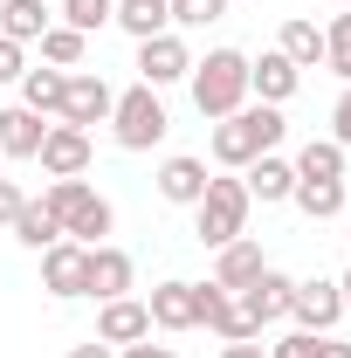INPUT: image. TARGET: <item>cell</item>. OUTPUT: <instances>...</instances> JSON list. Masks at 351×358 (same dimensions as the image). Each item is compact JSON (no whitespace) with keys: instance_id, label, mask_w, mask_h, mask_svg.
I'll return each instance as SVG.
<instances>
[{"instance_id":"obj_1","label":"cell","mask_w":351,"mask_h":358,"mask_svg":"<svg viewBox=\"0 0 351 358\" xmlns=\"http://www.w3.org/2000/svg\"><path fill=\"white\" fill-rule=\"evenodd\" d=\"M282 110L275 103H241L234 117H220L214 124V166H227V173H248L262 152H275L282 145Z\"/></svg>"},{"instance_id":"obj_2","label":"cell","mask_w":351,"mask_h":358,"mask_svg":"<svg viewBox=\"0 0 351 358\" xmlns=\"http://www.w3.org/2000/svg\"><path fill=\"white\" fill-rule=\"evenodd\" d=\"M186 90H193V110L200 117H234L241 103H248V55L241 48H207L200 62H193V76H186Z\"/></svg>"},{"instance_id":"obj_3","label":"cell","mask_w":351,"mask_h":358,"mask_svg":"<svg viewBox=\"0 0 351 358\" xmlns=\"http://www.w3.org/2000/svg\"><path fill=\"white\" fill-rule=\"evenodd\" d=\"M166 131H173V117H166V103H159L152 83L117 90V103H110V138H117V152H152V145H166Z\"/></svg>"},{"instance_id":"obj_4","label":"cell","mask_w":351,"mask_h":358,"mask_svg":"<svg viewBox=\"0 0 351 358\" xmlns=\"http://www.w3.org/2000/svg\"><path fill=\"white\" fill-rule=\"evenodd\" d=\"M248 186L241 179H207V193H200V207H193V234H200V248H227L234 234H248Z\"/></svg>"},{"instance_id":"obj_5","label":"cell","mask_w":351,"mask_h":358,"mask_svg":"<svg viewBox=\"0 0 351 358\" xmlns=\"http://www.w3.org/2000/svg\"><path fill=\"white\" fill-rule=\"evenodd\" d=\"M110 103H117V90L103 83L96 69H69V83H62V124H76V131H89V124H110Z\"/></svg>"},{"instance_id":"obj_6","label":"cell","mask_w":351,"mask_h":358,"mask_svg":"<svg viewBox=\"0 0 351 358\" xmlns=\"http://www.w3.org/2000/svg\"><path fill=\"white\" fill-rule=\"evenodd\" d=\"M193 76V48H186V35L179 28H166V35H152V42H138V83L152 90H173Z\"/></svg>"},{"instance_id":"obj_7","label":"cell","mask_w":351,"mask_h":358,"mask_svg":"<svg viewBox=\"0 0 351 358\" xmlns=\"http://www.w3.org/2000/svg\"><path fill=\"white\" fill-rule=\"evenodd\" d=\"M89 159H96V145H89V131H76V124H48L42 131V152H35V166H42L48 179H83Z\"/></svg>"},{"instance_id":"obj_8","label":"cell","mask_w":351,"mask_h":358,"mask_svg":"<svg viewBox=\"0 0 351 358\" xmlns=\"http://www.w3.org/2000/svg\"><path fill=\"white\" fill-rule=\"evenodd\" d=\"M42 289L48 296H62V303H76V296H89V248L83 241H55V248H42Z\"/></svg>"},{"instance_id":"obj_9","label":"cell","mask_w":351,"mask_h":358,"mask_svg":"<svg viewBox=\"0 0 351 358\" xmlns=\"http://www.w3.org/2000/svg\"><path fill=\"white\" fill-rule=\"evenodd\" d=\"M289 317H296V331H310V338L338 331V324H345V296H338V282H324V275L296 282V296H289Z\"/></svg>"},{"instance_id":"obj_10","label":"cell","mask_w":351,"mask_h":358,"mask_svg":"<svg viewBox=\"0 0 351 358\" xmlns=\"http://www.w3.org/2000/svg\"><path fill=\"white\" fill-rule=\"evenodd\" d=\"M145 310H152V331H200V282H179V275L159 282Z\"/></svg>"},{"instance_id":"obj_11","label":"cell","mask_w":351,"mask_h":358,"mask_svg":"<svg viewBox=\"0 0 351 358\" xmlns=\"http://www.w3.org/2000/svg\"><path fill=\"white\" fill-rule=\"evenodd\" d=\"M296 83H303V69L282 55V48H268V55H248V96H262V103H289L296 96Z\"/></svg>"},{"instance_id":"obj_12","label":"cell","mask_w":351,"mask_h":358,"mask_svg":"<svg viewBox=\"0 0 351 358\" xmlns=\"http://www.w3.org/2000/svg\"><path fill=\"white\" fill-rule=\"evenodd\" d=\"M289 296H296V275H282V268H262V275L241 289V310H248V324L262 331V324H275V317H289Z\"/></svg>"},{"instance_id":"obj_13","label":"cell","mask_w":351,"mask_h":358,"mask_svg":"<svg viewBox=\"0 0 351 358\" xmlns=\"http://www.w3.org/2000/svg\"><path fill=\"white\" fill-rule=\"evenodd\" d=\"M96 338L103 345H138V338H152V310H145V296H110L103 310H96Z\"/></svg>"},{"instance_id":"obj_14","label":"cell","mask_w":351,"mask_h":358,"mask_svg":"<svg viewBox=\"0 0 351 358\" xmlns=\"http://www.w3.org/2000/svg\"><path fill=\"white\" fill-rule=\"evenodd\" d=\"M214 255H220V262H214V282L227 289V296H241V289H248V282L268 268L262 241H248V234H234V241H227V248H214Z\"/></svg>"},{"instance_id":"obj_15","label":"cell","mask_w":351,"mask_h":358,"mask_svg":"<svg viewBox=\"0 0 351 358\" xmlns=\"http://www.w3.org/2000/svg\"><path fill=\"white\" fill-rule=\"evenodd\" d=\"M207 159H193V152H173L166 166H159V200H173V207H200V193H207Z\"/></svg>"},{"instance_id":"obj_16","label":"cell","mask_w":351,"mask_h":358,"mask_svg":"<svg viewBox=\"0 0 351 358\" xmlns=\"http://www.w3.org/2000/svg\"><path fill=\"white\" fill-rule=\"evenodd\" d=\"M110 227H117V207H110L96 186H83V193H76V207L62 214V234H69V241H83V248H96Z\"/></svg>"},{"instance_id":"obj_17","label":"cell","mask_w":351,"mask_h":358,"mask_svg":"<svg viewBox=\"0 0 351 358\" xmlns=\"http://www.w3.org/2000/svg\"><path fill=\"white\" fill-rule=\"evenodd\" d=\"M131 255H124V248H110V241H96V248H89V296H96V303H110V296H131Z\"/></svg>"},{"instance_id":"obj_18","label":"cell","mask_w":351,"mask_h":358,"mask_svg":"<svg viewBox=\"0 0 351 358\" xmlns=\"http://www.w3.org/2000/svg\"><path fill=\"white\" fill-rule=\"evenodd\" d=\"M241 186H248V200L275 207V200H289V193H296V166H289V159H275V152H262V159L241 173Z\"/></svg>"},{"instance_id":"obj_19","label":"cell","mask_w":351,"mask_h":358,"mask_svg":"<svg viewBox=\"0 0 351 358\" xmlns=\"http://www.w3.org/2000/svg\"><path fill=\"white\" fill-rule=\"evenodd\" d=\"M48 7H55V0H0V35H7V42H42L48 28H55V14H48Z\"/></svg>"},{"instance_id":"obj_20","label":"cell","mask_w":351,"mask_h":358,"mask_svg":"<svg viewBox=\"0 0 351 358\" xmlns=\"http://www.w3.org/2000/svg\"><path fill=\"white\" fill-rule=\"evenodd\" d=\"M110 28H124L131 42H152V35H166V28H173V7H166V0H117Z\"/></svg>"},{"instance_id":"obj_21","label":"cell","mask_w":351,"mask_h":358,"mask_svg":"<svg viewBox=\"0 0 351 358\" xmlns=\"http://www.w3.org/2000/svg\"><path fill=\"white\" fill-rule=\"evenodd\" d=\"M42 117H35V110H21V103H7V110H0V152H7V159H35V152H42Z\"/></svg>"},{"instance_id":"obj_22","label":"cell","mask_w":351,"mask_h":358,"mask_svg":"<svg viewBox=\"0 0 351 358\" xmlns=\"http://www.w3.org/2000/svg\"><path fill=\"white\" fill-rule=\"evenodd\" d=\"M62 83H69V69H28V76H21V110H35V117H55V110H62Z\"/></svg>"},{"instance_id":"obj_23","label":"cell","mask_w":351,"mask_h":358,"mask_svg":"<svg viewBox=\"0 0 351 358\" xmlns=\"http://www.w3.org/2000/svg\"><path fill=\"white\" fill-rule=\"evenodd\" d=\"M289 166H296V179H345V145L338 138H310Z\"/></svg>"},{"instance_id":"obj_24","label":"cell","mask_w":351,"mask_h":358,"mask_svg":"<svg viewBox=\"0 0 351 358\" xmlns=\"http://www.w3.org/2000/svg\"><path fill=\"white\" fill-rule=\"evenodd\" d=\"M14 241H21V248H35V255H42V248H55V241H62V221H55V214H48L42 200H28V207H21V214H14Z\"/></svg>"},{"instance_id":"obj_25","label":"cell","mask_w":351,"mask_h":358,"mask_svg":"<svg viewBox=\"0 0 351 358\" xmlns=\"http://www.w3.org/2000/svg\"><path fill=\"white\" fill-rule=\"evenodd\" d=\"M275 48H282L296 69H317V62H324V28H317V21H282Z\"/></svg>"},{"instance_id":"obj_26","label":"cell","mask_w":351,"mask_h":358,"mask_svg":"<svg viewBox=\"0 0 351 358\" xmlns=\"http://www.w3.org/2000/svg\"><path fill=\"white\" fill-rule=\"evenodd\" d=\"M289 200L303 207L310 221H331V214H345V179H296Z\"/></svg>"},{"instance_id":"obj_27","label":"cell","mask_w":351,"mask_h":358,"mask_svg":"<svg viewBox=\"0 0 351 358\" xmlns=\"http://www.w3.org/2000/svg\"><path fill=\"white\" fill-rule=\"evenodd\" d=\"M83 55H89V35L62 28V21L42 35V62H48V69H83Z\"/></svg>"},{"instance_id":"obj_28","label":"cell","mask_w":351,"mask_h":358,"mask_svg":"<svg viewBox=\"0 0 351 358\" xmlns=\"http://www.w3.org/2000/svg\"><path fill=\"white\" fill-rule=\"evenodd\" d=\"M55 14H62V28H76V35H96V28H110L117 0H55Z\"/></svg>"},{"instance_id":"obj_29","label":"cell","mask_w":351,"mask_h":358,"mask_svg":"<svg viewBox=\"0 0 351 358\" xmlns=\"http://www.w3.org/2000/svg\"><path fill=\"white\" fill-rule=\"evenodd\" d=\"M324 69H338V76L351 83V7L331 14V28H324Z\"/></svg>"},{"instance_id":"obj_30","label":"cell","mask_w":351,"mask_h":358,"mask_svg":"<svg viewBox=\"0 0 351 358\" xmlns=\"http://www.w3.org/2000/svg\"><path fill=\"white\" fill-rule=\"evenodd\" d=\"M173 7V28H214L227 21V0H166Z\"/></svg>"},{"instance_id":"obj_31","label":"cell","mask_w":351,"mask_h":358,"mask_svg":"<svg viewBox=\"0 0 351 358\" xmlns=\"http://www.w3.org/2000/svg\"><path fill=\"white\" fill-rule=\"evenodd\" d=\"M21 76H28V48L0 35V83H21Z\"/></svg>"},{"instance_id":"obj_32","label":"cell","mask_w":351,"mask_h":358,"mask_svg":"<svg viewBox=\"0 0 351 358\" xmlns=\"http://www.w3.org/2000/svg\"><path fill=\"white\" fill-rule=\"evenodd\" d=\"M268 358H317V338H310V331H289V338L268 345Z\"/></svg>"},{"instance_id":"obj_33","label":"cell","mask_w":351,"mask_h":358,"mask_svg":"<svg viewBox=\"0 0 351 358\" xmlns=\"http://www.w3.org/2000/svg\"><path fill=\"white\" fill-rule=\"evenodd\" d=\"M331 138H338V145L351 152V83H345V96L331 103Z\"/></svg>"},{"instance_id":"obj_34","label":"cell","mask_w":351,"mask_h":358,"mask_svg":"<svg viewBox=\"0 0 351 358\" xmlns=\"http://www.w3.org/2000/svg\"><path fill=\"white\" fill-rule=\"evenodd\" d=\"M28 207V193L14 186V179H0V227H14V214Z\"/></svg>"},{"instance_id":"obj_35","label":"cell","mask_w":351,"mask_h":358,"mask_svg":"<svg viewBox=\"0 0 351 358\" xmlns=\"http://www.w3.org/2000/svg\"><path fill=\"white\" fill-rule=\"evenodd\" d=\"M117 358H179V352H173V345H152V338H138V345H124Z\"/></svg>"},{"instance_id":"obj_36","label":"cell","mask_w":351,"mask_h":358,"mask_svg":"<svg viewBox=\"0 0 351 358\" xmlns=\"http://www.w3.org/2000/svg\"><path fill=\"white\" fill-rule=\"evenodd\" d=\"M220 358H268L262 338H241V345H220Z\"/></svg>"},{"instance_id":"obj_37","label":"cell","mask_w":351,"mask_h":358,"mask_svg":"<svg viewBox=\"0 0 351 358\" xmlns=\"http://www.w3.org/2000/svg\"><path fill=\"white\" fill-rule=\"evenodd\" d=\"M317 358H351V345L338 338V331H324V338H317Z\"/></svg>"},{"instance_id":"obj_38","label":"cell","mask_w":351,"mask_h":358,"mask_svg":"<svg viewBox=\"0 0 351 358\" xmlns=\"http://www.w3.org/2000/svg\"><path fill=\"white\" fill-rule=\"evenodd\" d=\"M69 358H117V345H103V338H89V345H69Z\"/></svg>"},{"instance_id":"obj_39","label":"cell","mask_w":351,"mask_h":358,"mask_svg":"<svg viewBox=\"0 0 351 358\" xmlns=\"http://www.w3.org/2000/svg\"><path fill=\"white\" fill-rule=\"evenodd\" d=\"M338 296H345V317H351V268L338 275Z\"/></svg>"}]
</instances>
